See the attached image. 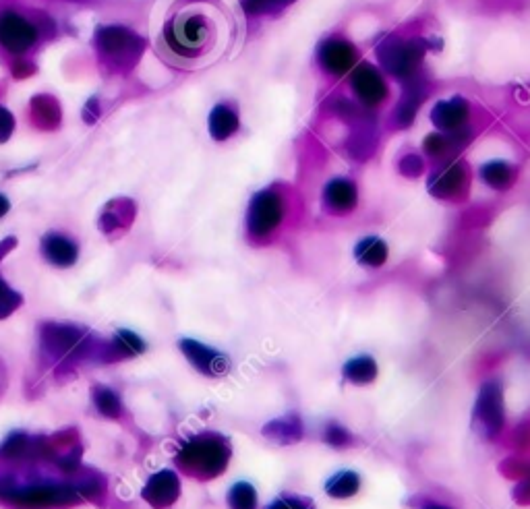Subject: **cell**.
I'll list each match as a JSON object with an SVG mask.
<instances>
[{"label": "cell", "mask_w": 530, "mask_h": 509, "mask_svg": "<svg viewBox=\"0 0 530 509\" xmlns=\"http://www.w3.org/2000/svg\"><path fill=\"white\" fill-rule=\"evenodd\" d=\"M216 42V23L210 13L197 5H183L174 9L164 23L162 46L179 61H197L205 56Z\"/></svg>", "instance_id": "cell-1"}, {"label": "cell", "mask_w": 530, "mask_h": 509, "mask_svg": "<svg viewBox=\"0 0 530 509\" xmlns=\"http://www.w3.org/2000/svg\"><path fill=\"white\" fill-rule=\"evenodd\" d=\"M181 466L199 478H214L222 474L230 460V445L222 435L205 433L189 439L181 449Z\"/></svg>", "instance_id": "cell-2"}, {"label": "cell", "mask_w": 530, "mask_h": 509, "mask_svg": "<svg viewBox=\"0 0 530 509\" xmlns=\"http://www.w3.org/2000/svg\"><path fill=\"white\" fill-rule=\"evenodd\" d=\"M96 48L102 61L114 71H127L137 65L145 42L123 25H102L96 29Z\"/></svg>", "instance_id": "cell-3"}, {"label": "cell", "mask_w": 530, "mask_h": 509, "mask_svg": "<svg viewBox=\"0 0 530 509\" xmlns=\"http://www.w3.org/2000/svg\"><path fill=\"white\" fill-rule=\"evenodd\" d=\"M427 52V44L423 40H404L398 36H388L381 40L375 48L377 61L390 75L398 79H410L419 75V67Z\"/></svg>", "instance_id": "cell-4"}, {"label": "cell", "mask_w": 530, "mask_h": 509, "mask_svg": "<svg viewBox=\"0 0 530 509\" xmlns=\"http://www.w3.org/2000/svg\"><path fill=\"white\" fill-rule=\"evenodd\" d=\"M473 425L479 435L493 439L504 427V394L502 383L487 381L481 387L479 400L473 410Z\"/></svg>", "instance_id": "cell-5"}, {"label": "cell", "mask_w": 530, "mask_h": 509, "mask_svg": "<svg viewBox=\"0 0 530 509\" xmlns=\"http://www.w3.org/2000/svg\"><path fill=\"white\" fill-rule=\"evenodd\" d=\"M284 218V201L282 197L268 189L259 191L249 205L247 212V230L253 238H268L278 230Z\"/></svg>", "instance_id": "cell-6"}, {"label": "cell", "mask_w": 530, "mask_h": 509, "mask_svg": "<svg viewBox=\"0 0 530 509\" xmlns=\"http://www.w3.org/2000/svg\"><path fill=\"white\" fill-rule=\"evenodd\" d=\"M40 29L15 9L0 11V46L11 54H23L38 42Z\"/></svg>", "instance_id": "cell-7"}, {"label": "cell", "mask_w": 530, "mask_h": 509, "mask_svg": "<svg viewBox=\"0 0 530 509\" xmlns=\"http://www.w3.org/2000/svg\"><path fill=\"white\" fill-rule=\"evenodd\" d=\"M319 67L332 77H342L357 67L359 52L342 38H328L317 46Z\"/></svg>", "instance_id": "cell-8"}, {"label": "cell", "mask_w": 530, "mask_h": 509, "mask_svg": "<svg viewBox=\"0 0 530 509\" xmlns=\"http://www.w3.org/2000/svg\"><path fill=\"white\" fill-rule=\"evenodd\" d=\"M350 87H352V92L357 94V98L369 108L379 106L388 98V85L384 77H381V73L373 65H367V63L357 65L355 69H352Z\"/></svg>", "instance_id": "cell-9"}, {"label": "cell", "mask_w": 530, "mask_h": 509, "mask_svg": "<svg viewBox=\"0 0 530 509\" xmlns=\"http://www.w3.org/2000/svg\"><path fill=\"white\" fill-rule=\"evenodd\" d=\"M427 92H429V87H427L423 77L415 75V77L406 79V85L402 89V96H400V100L396 104V110H394V123L400 129H408L412 123H415L417 112H419L421 104L427 98Z\"/></svg>", "instance_id": "cell-10"}, {"label": "cell", "mask_w": 530, "mask_h": 509, "mask_svg": "<svg viewBox=\"0 0 530 509\" xmlns=\"http://www.w3.org/2000/svg\"><path fill=\"white\" fill-rule=\"evenodd\" d=\"M181 350L189 358V363L197 371H201L203 375L220 377V375L228 373V369H230V361H228V358L222 352H218L216 348L205 346L201 342L181 340Z\"/></svg>", "instance_id": "cell-11"}, {"label": "cell", "mask_w": 530, "mask_h": 509, "mask_svg": "<svg viewBox=\"0 0 530 509\" xmlns=\"http://www.w3.org/2000/svg\"><path fill=\"white\" fill-rule=\"evenodd\" d=\"M468 102L460 96L450 100H441L431 110V123L439 133H458L464 131L468 123Z\"/></svg>", "instance_id": "cell-12"}, {"label": "cell", "mask_w": 530, "mask_h": 509, "mask_svg": "<svg viewBox=\"0 0 530 509\" xmlns=\"http://www.w3.org/2000/svg\"><path fill=\"white\" fill-rule=\"evenodd\" d=\"M466 181H468L466 166L460 160H456L433 172V176L429 178V191L439 199H452L466 189Z\"/></svg>", "instance_id": "cell-13"}, {"label": "cell", "mask_w": 530, "mask_h": 509, "mask_svg": "<svg viewBox=\"0 0 530 509\" xmlns=\"http://www.w3.org/2000/svg\"><path fill=\"white\" fill-rule=\"evenodd\" d=\"M359 203V189L348 178H332L323 189V205L330 214H350Z\"/></svg>", "instance_id": "cell-14"}, {"label": "cell", "mask_w": 530, "mask_h": 509, "mask_svg": "<svg viewBox=\"0 0 530 509\" xmlns=\"http://www.w3.org/2000/svg\"><path fill=\"white\" fill-rule=\"evenodd\" d=\"M42 255L46 257L48 263L56 267H71L79 257V247L69 236L50 232L42 238Z\"/></svg>", "instance_id": "cell-15"}, {"label": "cell", "mask_w": 530, "mask_h": 509, "mask_svg": "<svg viewBox=\"0 0 530 509\" xmlns=\"http://www.w3.org/2000/svg\"><path fill=\"white\" fill-rule=\"evenodd\" d=\"M179 489H181L179 476L170 470H162L150 478V483H147L143 495L150 503L164 507V505H170L172 501H176V497H179Z\"/></svg>", "instance_id": "cell-16"}, {"label": "cell", "mask_w": 530, "mask_h": 509, "mask_svg": "<svg viewBox=\"0 0 530 509\" xmlns=\"http://www.w3.org/2000/svg\"><path fill=\"white\" fill-rule=\"evenodd\" d=\"M208 127H210V135L214 141H218V143L228 141L232 135H237V131L241 129L239 114L228 104H218L210 112Z\"/></svg>", "instance_id": "cell-17"}, {"label": "cell", "mask_w": 530, "mask_h": 509, "mask_svg": "<svg viewBox=\"0 0 530 509\" xmlns=\"http://www.w3.org/2000/svg\"><path fill=\"white\" fill-rule=\"evenodd\" d=\"M355 257L365 267H381L388 261V245L379 236H367L357 243Z\"/></svg>", "instance_id": "cell-18"}, {"label": "cell", "mask_w": 530, "mask_h": 509, "mask_svg": "<svg viewBox=\"0 0 530 509\" xmlns=\"http://www.w3.org/2000/svg\"><path fill=\"white\" fill-rule=\"evenodd\" d=\"M263 435L276 441V443L288 445V443H297L301 439L303 427H301V421L297 416H284V418H278V421L265 427Z\"/></svg>", "instance_id": "cell-19"}, {"label": "cell", "mask_w": 530, "mask_h": 509, "mask_svg": "<svg viewBox=\"0 0 530 509\" xmlns=\"http://www.w3.org/2000/svg\"><path fill=\"white\" fill-rule=\"evenodd\" d=\"M32 121L40 129H56L61 125V106L52 96H38L32 100Z\"/></svg>", "instance_id": "cell-20"}, {"label": "cell", "mask_w": 530, "mask_h": 509, "mask_svg": "<svg viewBox=\"0 0 530 509\" xmlns=\"http://www.w3.org/2000/svg\"><path fill=\"white\" fill-rule=\"evenodd\" d=\"M481 178L485 181V185H489L495 191H506L512 187L516 172L510 164L502 162V160H495V162H487L481 168Z\"/></svg>", "instance_id": "cell-21"}, {"label": "cell", "mask_w": 530, "mask_h": 509, "mask_svg": "<svg viewBox=\"0 0 530 509\" xmlns=\"http://www.w3.org/2000/svg\"><path fill=\"white\" fill-rule=\"evenodd\" d=\"M466 135L464 131H458V133H431L425 137L423 141V147H425V154L431 156V158H444L448 152H454L456 149V141L458 143H466Z\"/></svg>", "instance_id": "cell-22"}, {"label": "cell", "mask_w": 530, "mask_h": 509, "mask_svg": "<svg viewBox=\"0 0 530 509\" xmlns=\"http://www.w3.org/2000/svg\"><path fill=\"white\" fill-rule=\"evenodd\" d=\"M377 377V363L371 356H357L350 358L344 365V379L355 385H369Z\"/></svg>", "instance_id": "cell-23"}, {"label": "cell", "mask_w": 530, "mask_h": 509, "mask_svg": "<svg viewBox=\"0 0 530 509\" xmlns=\"http://www.w3.org/2000/svg\"><path fill=\"white\" fill-rule=\"evenodd\" d=\"M359 489H361V476L352 470H342L326 483V493L334 499H348L352 495H357Z\"/></svg>", "instance_id": "cell-24"}, {"label": "cell", "mask_w": 530, "mask_h": 509, "mask_svg": "<svg viewBox=\"0 0 530 509\" xmlns=\"http://www.w3.org/2000/svg\"><path fill=\"white\" fill-rule=\"evenodd\" d=\"M297 3V0H241V7L245 15L249 17H261V15H274L282 13L290 5Z\"/></svg>", "instance_id": "cell-25"}, {"label": "cell", "mask_w": 530, "mask_h": 509, "mask_svg": "<svg viewBox=\"0 0 530 509\" xmlns=\"http://www.w3.org/2000/svg\"><path fill=\"white\" fill-rule=\"evenodd\" d=\"M230 509H257V491L251 483H237L228 491Z\"/></svg>", "instance_id": "cell-26"}, {"label": "cell", "mask_w": 530, "mask_h": 509, "mask_svg": "<svg viewBox=\"0 0 530 509\" xmlns=\"http://www.w3.org/2000/svg\"><path fill=\"white\" fill-rule=\"evenodd\" d=\"M21 303V296L11 290L5 280H0V317H7L13 309H17Z\"/></svg>", "instance_id": "cell-27"}, {"label": "cell", "mask_w": 530, "mask_h": 509, "mask_svg": "<svg viewBox=\"0 0 530 509\" xmlns=\"http://www.w3.org/2000/svg\"><path fill=\"white\" fill-rule=\"evenodd\" d=\"M116 344H119L123 350H127L129 354H139L145 348L143 340L135 336L133 332H127V329H121V332L116 334Z\"/></svg>", "instance_id": "cell-28"}, {"label": "cell", "mask_w": 530, "mask_h": 509, "mask_svg": "<svg viewBox=\"0 0 530 509\" xmlns=\"http://www.w3.org/2000/svg\"><path fill=\"white\" fill-rule=\"evenodd\" d=\"M268 509H315L309 499L297 497V495H284L276 499Z\"/></svg>", "instance_id": "cell-29"}, {"label": "cell", "mask_w": 530, "mask_h": 509, "mask_svg": "<svg viewBox=\"0 0 530 509\" xmlns=\"http://www.w3.org/2000/svg\"><path fill=\"white\" fill-rule=\"evenodd\" d=\"M400 172L404 174V176H408V178H419L421 174H423V168H425V164H423V158L421 156H415V154H410V156H404L402 160H400Z\"/></svg>", "instance_id": "cell-30"}, {"label": "cell", "mask_w": 530, "mask_h": 509, "mask_svg": "<svg viewBox=\"0 0 530 509\" xmlns=\"http://www.w3.org/2000/svg\"><path fill=\"white\" fill-rule=\"evenodd\" d=\"M96 402H98V408L108 416H114L116 412H119V396H114L106 387L100 389Z\"/></svg>", "instance_id": "cell-31"}, {"label": "cell", "mask_w": 530, "mask_h": 509, "mask_svg": "<svg viewBox=\"0 0 530 509\" xmlns=\"http://www.w3.org/2000/svg\"><path fill=\"white\" fill-rule=\"evenodd\" d=\"M326 441H328L330 445H334V447H346V445L352 443V437H350V433H348L344 427H340V425H330V427L326 429Z\"/></svg>", "instance_id": "cell-32"}, {"label": "cell", "mask_w": 530, "mask_h": 509, "mask_svg": "<svg viewBox=\"0 0 530 509\" xmlns=\"http://www.w3.org/2000/svg\"><path fill=\"white\" fill-rule=\"evenodd\" d=\"M13 131H15L13 114L5 106H0V143H7L13 135Z\"/></svg>", "instance_id": "cell-33"}, {"label": "cell", "mask_w": 530, "mask_h": 509, "mask_svg": "<svg viewBox=\"0 0 530 509\" xmlns=\"http://www.w3.org/2000/svg\"><path fill=\"white\" fill-rule=\"evenodd\" d=\"M9 209H11L9 199L3 193H0V218H5L9 214Z\"/></svg>", "instance_id": "cell-34"}, {"label": "cell", "mask_w": 530, "mask_h": 509, "mask_svg": "<svg viewBox=\"0 0 530 509\" xmlns=\"http://www.w3.org/2000/svg\"><path fill=\"white\" fill-rule=\"evenodd\" d=\"M425 509H450V507H444V505H435V503H433V505H427Z\"/></svg>", "instance_id": "cell-35"}]
</instances>
